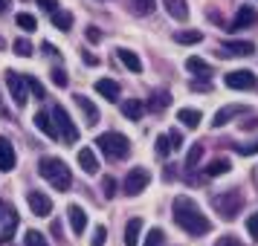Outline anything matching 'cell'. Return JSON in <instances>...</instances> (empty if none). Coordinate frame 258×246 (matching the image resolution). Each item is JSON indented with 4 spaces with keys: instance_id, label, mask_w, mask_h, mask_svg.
Instances as JSON below:
<instances>
[{
    "instance_id": "obj_1",
    "label": "cell",
    "mask_w": 258,
    "mask_h": 246,
    "mask_svg": "<svg viewBox=\"0 0 258 246\" xmlns=\"http://www.w3.org/2000/svg\"><path fill=\"white\" fill-rule=\"evenodd\" d=\"M171 217H174V223L186 234L200 237V234L212 232V220L200 211L198 203H195L191 197H186V194H183V197H174V203H171Z\"/></svg>"
},
{
    "instance_id": "obj_2",
    "label": "cell",
    "mask_w": 258,
    "mask_h": 246,
    "mask_svg": "<svg viewBox=\"0 0 258 246\" xmlns=\"http://www.w3.org/2000/svg\"><path fill=\"white\" fill-rule=\"evenodd\" d=\"M38 174L44 177L52 188H58V191H67V188L73 186L70 168H67V162L58 159V156H44V159L38 162Z\"/></svg>"
},
{
    "instance_id": "obj_3",
    "label": "cell",
    "mask_w": 258,
    "mask_h": 246,
    "mask_svg": "<svg viewBox=\"0 0 258 246\" xmlns=\"http://www.w3.org/2000/svg\"><path fill=\"white\" fill-rule=\"evenodd\" d=\"M96 148L105 153L107 159L119 162V159H125V156L131 153V139L125 136V133H119V130H107V133H99Z\"/></svg>"
},
{
    "instance_id": "obj_4",
    "label": "cell",
    "mask_w": 258,
    "mask_h": 246,
    "mask_svg": "<svg viewBox=\"0 0 258 246\" xmlns=\"http://www.w3.org/2000/svg\"><path fill=\"white\" fill-rule=\"evenodd\" d=\"M52 122H55V128H58V136H61V142H67V145H76L79 142V128H76V122L70 119V113L64 110L61 105H55L52 107Z\"/></svg>"
},
{
    "instance_id": "obj_5",
    "label": "cell",
    "mask_w": 258,
    "mask_h": 246,
    "mask_svg": "<svg viewBox=\"0 0 258 246\" xmlns=\"http://www.w3.org/2000/svg\"><path fill=\"white\" fill-rule=\"evenodd\" d=\"M6 90H9V96H12L15 107H24L26 105V99H29L26 75H21V72H15V70H6Z\"/></svg>"
},
{
    "instance_id": "obj_6",
    "label": "cell",
    "mask_w": 258,
    "mask_h": 246,
    "mask_svg": "<svg viewBox=\"0 0 258 246\" xmlns=\"http://www.w3.org/2000/svg\"><path fill=\"white\" fill-rule=\"evenodd\" d=\"M212 203H215V209H218V214L221 217H226V220H232L235 214L241 211V194L238 191H226V194H215L212 197Z\"/></svg>"
},
{
    "instance_id": "obj_7",
    "label": "cell",
    "mask_w": 258,
    "mask_h": 246,
    "mask_svg": "<svg viewBox=\"0 0 258 246\" xmlns=\"http://www.w3.org/2000/svg\"><path fill=\"white\" fill-rule=\"evenodd\" d=\"M148 183H151L148 168H131V174L125 177V194L128 197H137V194H142L148 188Z\"/></svg>"
},
{
    "instance_id": "obj_8",
    "label": "cell",
    "mask_w": 258,
    "mask_h": 246,
    "mask_svg": "<svg viewBox=\"0 0 258 246\" xmlns=\"http://www.w3.org/2000/svg\"><path fill=\"white\" fill-rule=\"evenodd\" d=\"M223 84L229 90H255L258 78H255V72H249V70H232V72H226Z\"/></svg>"
},
{
    "instance_id": "obj_9",
    "label": "cell",
    "mask_w": 258,
    "mask_h": 246,
    "mask_svg": "<svg viewBox=\"0 0 258 246\" xmlns=\"http://www.w3.org/2000/svg\"><path fill=\"white\" fill-rule=\"evenodd\" d=\"M26 203H29L32 214H38V217H49V211H52V200L44 191H29L26 194Z\"/></svg>"
},
{
    "instance_id": "obj_10",
    "label": "cell",
    "mask_w": 258,
    "mask_h": 246,
    "mask_svg": "<svg viewBox=\"0 0 258 246\" xmlns=\"http://www.w3.org/2000/svg\"><path fill=\"white\" fill-rule=\"evenodd\" d=\"M73 102L79 105V110L84 113V122H87V128H93V125H99V107L87 99V96H82V93H76L73 96Z\"/></svg>"
},
{
    "instance_id": "obj_11",
    "label": "cell",
    "mask_w": 258,
    "mask_h": 246,
    "mask_svg": "<svg viewBox=\"0 0 258 246\" xmlns=\"http://www.w3.org/2000/svg\"><path fill=\"white\" fill-rule=\"evenodd\" d=\"M241 113H246V105H226V107H221V110L215 113V119H212V128H223L226 122H232V119L241 116Z\"/></svg>"
},
{
    "instance_id": "obj_12",
    "label": "cell",
    "mask_w": 258,
    "mask_h": 246,
    "mask_svg": "<svg viewBox=\"0 0 258 246\" xmlns=\"http://www.w3.org/2000/svg\"><path fill=\"white\" fill-rule=\"evenodd\" d=\"M221 52H226V55H238V58H246V55L255 52V44H252V41H223Z\"/></svg>"
},
{
    "instance_id": "obj_13",
    "label": "cell",
    "mask_w": 258,
    "mask_h": 246,
    "mask_svg": "<svg viewBox=\"0 0 258 246\" xmlns=\"http://www.w3.org/2000/svg\"><path fill=\"white\" fill-rule=\"evenodd\" d=\"M67 217H70L73 232H76V234H84V229H87V211H84L82 206L70 203V206H67Z\"/></svg>"
},
{
    "instance_id": "obj_14",
    "label": "cell",
    "mask_w": 258,
    "mask_h": 246,
    "mask_svg": "<svg viewBox=\"0 0 258 246\" xmlns=\"http://www.w3.org/2000/svg\"><path fill=\"white\" fill-rule=\"evenodd\" d=\"M15 162H18V156H15L12 142L6 139V136H0V171H12Z\"/></svg>"
},
{
    "instance_id": "obj_15",
    "label": "cell",
    "mask_w": 258,
    "mask_h": 246,
    "mask_svg": "<svg viewBox=\"0 0 258 246\" xmlns=\"http://www.w3.org/2000/svg\"><path fill=\"white\" fill-rule=\"evenodd\" d=\"M255 21H258V12H255V9H252V6H241L229 29H244V26H252Z\"/></svg>"
},
{
    "instance_id": "obj_16",
    "label": "cell",
    "mask_w": 258,
    "mask_h": 246,
    "mask_svg": "<svg viewBox=\"0 0 258 246\" xmlns=\"http://www.w3.org/2000/svg\"><path fill=\"white\" fill-rule=\"evenodd\" d=\"M35 128L41 130L44 136H49V139H61L58 128H55V122H52V116H49V113H35Z\"/></svg>"
},
{
    "instance_id": "obj_17",
    "label": "cell",
    "mask_w": 258,
    "mask_h": 246,
    "mask_svg": "<svg viewBox=\"0 0 258 246\" xmlns=\"http://www.w3.org/2000/svg\"><path fill=\"white\" fill-rule=\"evenodd\" d=\"M18 223H21V217H18V211H6V217H3V229H0V243H6V240H12L15 229H18Z\"/></svg>"
},
{
    "instance_id": "obj_18",
    "label": "cell",
    "mask_w": 258,
    "mask_h": 246,
    "mask_svg": "<svg viewBox=\"0 0 258 246\" xmlns=\"http://www.w3.org/2000/svg\"><path fill=\"white\" fill-rule=\"evenodd\" d=\"M96 93L105 96L107 102H119V84L113 78H99L96 81Z\"/></svg>"
},
{
    "instance_id": "obj_19",
    "label": "cell",
    "mask_w": 258,
    "mask_h": 246,
    "mask_svg": "<svg viewBox=\"0 0 258 246\" xmlns=\"http://www.w3.org/2000/svg\"><path fill=\"white\" fill-rule=\"evenodd\" d=\"M79 165H82L84 174H99V159H96L93 148H82L79 151Z\"/></svg>"
},
{
    "instance_id": "obj_20",
    "label": "cell",
    "mask_w": 258,
    "mask_h": 246,
    "mask_svg": "<svg viewBox=\"0 0 258 246\" xmlns=\"http://www.w3.org/2000/svg\"><path fill=\"white\" fill-rule=\"evenodd\" d=\"M140 234H142V217H131L125 226V246H140Z\"/></svg>"
},
{
    "instance_id": "obj_21",
    "label": "cell",
    "mask_w": 258,
    "mask_h": 246,
    "mask_svg": "<svg viewBox=\"0 0 258 246\" xmlns=\"http://www.w3.org/2000/svg\"><path fill=\"white\" fill-rule=\"evenodd\" d=\"M116 55H119V61H122V64H125L131 72H142V61H140V55H137L134 49L119 47V49H116Z\"/></svg>"
},
{
    "instance_id": "obj_22",
    "label": "cell",
    "mask_w": 258,
    "mask_h": 246,
    "mask_svg": "<svg viewBox=\"0 0 258 246\" xmlns=\"http://www.w3.org/2000/svg\"><path fill=\"white\" fill-rule=\"evenodd\" d=\"M165 3V9H168V15L174 18V21H188V3L186 0H163Z\"/></svg>"
},
{
    "instance_id": "obj_23",
    "label": "cell",
    "mask_w": 258,
    "mask_h": 246,
    "mask_svg": "<svg viewBox=\"0 0 258 246\" xmlns=\"http://www.w3.org/2000/svg\"><path fill=\"white\" fill-rule=\"evenodd\" d=\"M122 113H125L128 119H142L145 105H142L140 99H128V102H122Z\"/></svg>"
},
{
    "instance_id": "obj_24",
    "label": "cell",
    "mask_w": 258,
    "mask_h": 246,
    "mask_svg": "<svg viewBox=\"0 0 258 246\" xmlns=\"http://www.w3.org/2000/svg\"><path fill=\"white\" fill-rule=\"evenodd\" d=\"M177 119L186 125V128H198L200 125V110H191V107H183V110H177Z\"/></svg>"
},
{
    "instance_id": "obj_25",
    "label": "cell",
    "mask_w": 258,
    "mask_h": 246,
    "mask_svg": "<svg viewBox=\"0 0 258 246\" xmlns=\"http://www.w3.org/2000/svg\"><path fill=\"white\" fill-rule=\"evenodd\" d=\"M154 6H157L154 0H128V9H131L134 15H140V18L151 15V12H154Z\"/></svg>"
},
{
    "instance_id": "obj_26",
    "label": "cell",
    "mask_w": 258,
    "mask_h": 246,
    "mask_svg": "<svg viewBox=\"0 0 258 246\" xmlns=\"http://www.w3.org/2000/svg\"><path fill=\"white\" fill-rule=\"evenodd\" d=\"M229 159H212L209 165H206V177H221V174H229Z\"/></svg>"
},
{
    "instance_id": "obj_27",
    "label": "cell",
    "mask_w": 258,
    "mask_h": 246,
    "mask_svg": "<svg viewBox=\"0 0 258 246\" xmlns=\"http://www.w3.org/2000/svg\"><path fill=\"white\" fill-rule=\"evenodd\" d=\"M174 41L188 47V44H200V41H203V35H200L198 29H183V32H177V35H174Z\"/></svg>"
},
{
    "instance_id": "obj_28",
    "label": "cell",
    "mask_w": 258,
    "mask_h": 246,
    "mask_svg": "<svg viewBox=\"0 0 258 246\" xmlns=\"http://www.w3.org/2000/svg\"><path fill=\"white\" fill-rule=\"evenodd\" d=\"M186 67H188V72H195V75H212V67L203 58H188Z\"/></svg>"
},
{
    "instance_id": "obj_29",
    "label": "cell",
    "mask_w": 258,
    "mask_h": 246,
    "mask_svg": "<svg viewBox=\"0 0 258 246\" xmlns=\"http://www.w3.org/2000/svg\"><path fill=\"white\" fill-rule=\"evenodd\" d=\"M24 246H49V243H47V237H44V232L29 229V232L24 234Z\"/></svg>"
},
{
    "instance_id": "obj_30",
    "label": "cell",
    "mask_w": 258,
    "mask_h": 246,
    "mask_svg": "<svg viewBox=\"0 0 258 246\" xmlns=\"http://www.w3.org/2000/svg\"><path fill=\"white\" fill-rule=\"evenodd\" d=\"M52 24H55V29L67 32V29L73 26V15H70V12H61V9H58V12L52 15Z\"/></svg>"
},
{
    "instance_id": "obj_31",
    "label": "cell",
    "mask_w": 258,
    "mask_h": 246,
    "mask_svg": "<svg viewBox=\"0 0 258 246\" xmlns=\"http://www.w3.org/2000/svg\"><path fill=\"white\" fill-rule=\"evenodd\" d=\"M15 21H18V26H21L24 32H35V29H38V21H35V18H32L29 12H21L18 18H15Z\"/></svg>"
},
{
    "instance_id": "obj_32",
    "label": "cell",
    "mask_w": 258,
    "mask_h": 246,
    "mask_svg": "<svg viewBox=\"0 0 258 246\" xmlns=\"http://www.w3.org/2000/svg\"><path fill=\"white\" fill-rule=\"evenodd\" d=\"M200 156H203V145H191L188 148V156H186V168H198V162H200Z\"/></svg>"
},
{
    "instance_id": "obj_33",
    "label": "cell",
    "mask_w": 258,
    "mask_h": 246,
    "mask_svg": "<svg viewBox=\"0 0 258 246\" xmlns=\"http://www.w3.org/2000/svg\"><path fill=\"white\" fill-rule=\"evenodd\" d=\"M174 151V148H171V139H168V133H163V136H157V156H168V153Z\"/></svg>"
},
{
    "instance_id": "obj_34",
    "label": "cell",
    "mask_w": 258,
    "mask_h": 246,
    "mask_svg": "<svg viewBox=\"0 0 258 246\" xmlns=\"http://www.w3.org/2000/svg\"><path fill=\"white\" fill-rule=\"evenodd\" d=\"M163 243H165V232H163V229H151L142 246H163Z\"/></svg>"
},
{
    "instance_id": "obj_35",
    "label": "cell",
    "mask_w": 258,
    "mask_h": 246,
    "mask_svg": "<svg viewBox=\"0 0 258 246\" xmlns=\"http://www.w3.org/2000/svg\"><path fill=\"white\" fill-rule=\"evenodd\" d=\"M171 105V96L168 93H157V96H151V102H148V107H157V110H163V107H168Z\"/></svg>"
},
{
    "instance_id": "obj_36",
    "label": "cell",
    "mask_w": 258,
    "mask_h": 246,
    "mask_svg": "<svg viewBox=\"0 0 258 246\" xmlns=\"http://www.w3.org/2000/svg\"><path fill=\"white\" fill-rule=\"evenodd\" d=\"M15 52H18V55H21V58H29V55H32V44H29V41H26V38H18V41H15Z\"/></svg>"
},
{
    "instance_id": "obj_37",
    "label": "cell",
    "mask_w": 258,
    "mask_h": 246,
    "mask_svg": "<svg viewBox=\"0 0 258 246\" xmlns=\"http://www.w3.org/2000/svg\"><path fill=\"white\" fill-rule=\"evenodd\" d=\"M26 87H29V90L38 96V99H44V96H47V93H44V84L38 81L35 75H26Z\"/></svg>"
},
{
    "instance_id": "obj_38",
    "label": "cell",
    "mask_w": 258,
    "mask_h": 246,
    "mask_svg": "<svg viewBox=\"0 0 258 246\" xmlns=\"http://www.w3.org/2000/svg\"><path fill=\"white\" fill-rule=\"evenodd\" d=\"M105 237H107V229L105 226H96L93 237H90V246H105Z\"/></svg>"
},
{
    "instance_id": "obj_39",
    "label": "cell",
    "mask_w": 258,
    "mask_h": 246,
    "mask_svg": "<svg viewBox=\"0 0 258 246\" xmlns=\"http://www.w3.org/2000/svg\"><path fill=\"white\" fill-rule=\"evenodd\" d=\"M246 232L252 234V240H258V211H252V214L246 217Z\"/></svg>"
},
{
    "instance_id": "obj_40",
    "label": "cell",
    "mask_w": 258,
    "mask_h": 246,
    "mask_svg": "<svg viewBox=\"0 0 258 246\" xmlns=\"http://www.w3.org/2000/svg\"><path fill=\"white\" fill-rule=\"evenodd\" d=\"M235 151L244 153V156H252V153H258V139L255 142H244V145H235Z\"/></svg>"
},
{
    "instance_id": "obj_41",
    "label": "cell",
    "mask_w": 258,
    "mask_h": 246,
    "mask_svg": "<svg viewBox=\"0 0 258 246\" xmlns=\"http://www.w3.org/2000/svg\"><path fill=\"white\" fill-rule=\"evenodd\" d=\"M102 191H105V197L110 200L116 194V180H113V177H105V180H102Z\"/></svg>"
},
{
    "instance_id": "obj_42",
    "label": "cell",
    "mask_w": 258,
    "mask_h": 246,
    "mask_svg": "<svg viewBox=\"0 0 258 246\" xmlns=\"http://www.w3.org/2000/svg\"><path fill=\"white\" fill-rule=\"evenodd\" d=\"M52 84H58V87H67V72L55 67V70H52Z\"/></svg>"
},
{
    "instance_id": "obj_43",
    "label": "cell",
    "mask_w": 258,
    "mask_h": 246,
    "mask_svg": "<svg viewBox=\"0 0 258 246\" xmlns=\"http://www.w3.org/2000/svg\"><path fill=\"white\" fill-rule=\"evenodd\" d=\"M168 139H171V148H174V151L183 148V133H180V130H171V133H168Z\"/></svg>"
},
{
    "instance_id": "obj_44",
    "label": "cell",
    "mask_w": 258,
    "mask_h": 246,
    "mask_svg": "<svg viewBox=\"0 0 258 246\" xmlns=\"http://www.w3.org/2000/svg\"><path fill=\"white\" fill-rule=\"evenodd\" d=\"M38 6H41V9H47V12H58V0H35Z\"/></svg>"
},
{
    "instance_id": "obj_45",
    "label": "cell",
    "mask_w": 258,
    "mask_h": 246,
    "mask_svg": "<svg viewBox=\"0 0 258 246\" xmlns=\"http://www.w3.org/2000/svg\"><path fill=\"white\" fill-rule=\"evenodd\" d=\"M215 246H241V240L232 237V234H223V237H218V243Z\"/></svg>"
},
{
    "instance_id": "obj_46",
    "label": "cell",
    "mask_w": 258,
    "mask_h": 246,
    "mask_svg": "<svg viewBox=\"0 0 258 246\" xmlns=\"http://www.w3.org/2000/svg\"><path fill=\"white\" fill-rule=\"evenodd\" d=\"M87 41H90V44H99V41H102V29H96V26H87Z\"/></svg>"
},
{
    "instance_id": "obj_47",
    "label": "cell",
    "mask_w": 258,
    "mask_h": 246,
    "mask_svg": "<svg viewBox=\"0 0 258 246\" xmlns=\"http://www.w3.org/2000/svg\"><path fill=\"white\" fill-rule=\"evenodd\" d=\"M84 61H87L90 67H96V64H99V58H96V55H90V52H84Z\"/></svg>"
},
{
    "instance_id": "obj_48",
    "label": "cell",
    "mask_w": 258,
    "mask_h": 246,
    "mask_svg": "<svg viewBox=\"0 0 258 246\" xmlns=\"http://www.w3.org/2000/svg\"><path fill=\"white\" fill-rule=\"evenodd\" d=\"M44 52H47V55H58V52H55V47H52V44H44Z\"/></svg>"
},
{
    "instance_id": "obj_49",
    "label": "cell",
    "mask_w": 258,
    "mask_h": 246,
    "mask_svg": "<svg viewBox=\"0 0 258 246\" xmlns=\"http://www.w3.org/2000/svg\"><path fill=\"white\" fill-rule=\"evenodd\" d=\"M52 234H55V237H61V223L58 220L52 223Z\"/></svg>"
},
{
    "instance_id": "obj_50",
    "label": "cell",
    "mask_w": 258,
    "mask_h": 246,
    "mask_svg": "<svg viewBox=\"0 0 258 246\" xmlns=\"http://www.w3.org/2000/svg\"><path fill=\"white\" fill-rule=\"evenodd\" d=\"M9 3H12V0H0V12H6V9H9Z\"/></svg>"
},
{
    "instance_id": "obj_51",
    "label": "cell",
    "mask_w": 258,
    "mask_h": 246,
    "mask_svg": "<svg viewBox=\"0 0 258 246\" xmlns=\"http://www.w3.org/2000/svg\"><path fill=\"white\" fill-rule=\"evenodd\" d=\"M0 211H3V203H0Z\"/></svg>"
}]
</instances>
